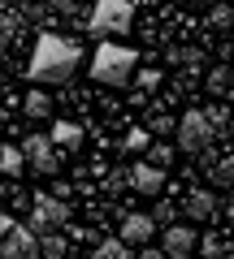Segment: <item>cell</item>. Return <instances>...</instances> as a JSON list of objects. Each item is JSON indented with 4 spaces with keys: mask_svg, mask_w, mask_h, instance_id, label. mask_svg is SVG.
<instances>
[{
    "mask_svg": "<svg viewBox=\"0 0 234 259\" xmlns=\"http://www.w3.org/2000/svg\"><path fill=\"white\" fill-rule=\"evenodd\" d=\"M139 74V52L126 48L122 39H104L91 56V78L104 87H126L130 78Z\"/></svg>",
    "mask_w": 234,
    "mask_h": 259,
    "instance_id": "7a4b0ae2",
    "label": "cell"
},
{
    "mask_svg": "<svg viewBox=\"0 0 234 259\" xmlns=\"http://www.w3.org/2000/svg\"><path fill=\"white\" fill-rule=\"evenodd\" d=\"M13 35H22V18H18V13H5V48H9L13 44Z\"/></svg>",
    "mask_w": 234,
    "mask_h": 259,
    "instance_id": "cb8c5ba5",
    "label": "cell"
},
{
    "mask_svg": "<svg viewBox=\"0 0 234 259\" xmlns=\"http://www.w3.org/2000/svg\"><path fill=\"white\" fill-rule=\"evenodd\" d=\"M0 250L5 259H44V242L30 225H18L13 216H0Z\"/></svg>",
    "mask_w": 234,
    "mask_h": 259,
    "instance_id": "5b68a950",
    "label": "cell"
},
{
    "mask_svg": "<svg viewBox=\"0 0 234 259\" xmlns=\"http://www.w3.org/2000/svg\"><path fill=\"white\" fill-rule=\"evenodd\" d=\"M22 108H26V117H30V121H44V117H52V95L35 87V91H26Z\"/></svg>",
    "mask_w": 234,
    "mask_h": 259,
    "instance_id": "2e32d148",
    "label": "cell"
},
{
    "mask_svg": "<svg viewBox=\"0 0 234 259\" xmlns=\"http://www.w3.org/2000/svg\"><path fill=\"white\" fill-rule=\"evenodd\" d=\"M182 212H187L191 221H213V216L221 212V203H217L213 190H191L187 199H182Z\"/></svg>",
    "mask_w": 234,
    "mask_h": 259,
    "instance_id": "8fae6325",
    "label": "cell"
},
{
    "mask_svg": "<svg viewBox=\"0 0 234 259\" xmlns=\"http://www.w3.org/2000/svg\"><path fill=\"white\" fill-rule=\"evenodd\" d=\"M91 259H135V255H130V242L100 238V242H95V250H91Z\"/></svg>",
    "mask_w": 234,
    "mask_h": 259,
    "instance_id": "e0dca14e",
    "label": "cell"
},
{
    "mask_svg": "<svg viewBox=\"0 0 234 259\" xmlns=\"http://www.w3.org/2000/svg\"><path fill=\"white\" fill-rule=\"evenodd\" d=\"M152 233H156V216L135 212V216H126V221H122V233H117V238H122V242H130V246H148V242H152Z\"/></svg>",
    "mask_w": 234,
    "mask_h": 259,
    "instance_id": "30bf717a",
    "label": "cell"
},
{
    "mask_svg": "<svg viewBox=\"0 0 234 259\" xmlns=\"http://www.w3.org/2000/svg\"><path fill=\"white\" fill-rule=\"evenodd\" d=\"M22 151H26V164L35 168V173H44V177H56V143H52V134H26L22 139Z\"/></svg>",
    "mask_w": 234,
    "mask_h": 259,
    "instance_id": "52a82bcc",
    "label": "cell"
},
{
    "mask_svg": "<svg viewBox=\"0 0 234 259\" xmlns=\"http://www.w3.org/2000/svg\"><path fill=\"white\" fill-rule=\"evenodd\" d=\"M135 26V0H95V9H91V18H87V30H91L95 39H122L126 30Z\"/></svg>",
    "mask_w": 234,
    "mask_h": 259,
    "instance_id": "3957f363",
    "label": "cell"
},
{
    "mask_svg": "<svg viewBox=\"0 0 234 259\" xmlns=\"http://www.w3.org/2000/svg\"><path fill=\"white\" fill-rule=\"evenodd\" d=\"M178 147L187 151V156H208V147H213V139H217V125L208 121V112L204 108H191V112H182L178 117Z\"/></svg>",
    "mask_w": 234,
    "mask_h": 259,
    "instance_id": "277c9868",
    "label": "cell"
},
{
    "mask_svg": "<svg viewBox=\"0 0 234 259\" xmlns=\"http://www.w3.org/2000/svg\"><path fill=\"white\" fill-rule=\"evenodd\" d=\"M148 160H152L156 168L174 164V147H169V143H152V147H148Z\"/></svg>",
    "mask_w": 234,
    "mask_h": 259,
    "instance_id": "44dd1931",
    "label": "cell"
},
{
    "mask_svg": "<svg viewBox=\"0 0 234 259\" xmlns=\"http://www.w3.org/2000/svg\"><path fill=\"white\" fill-rule=\"evenodd\" d=\"M44 259H65V250H70V238L65 233H44Z\"/></svg>",
    "mask_w": 234,
    "mask_h": 259,
    "instance_id": "d6986e66",
    "label": "cell"
},
{
    "mask_svg": "<svg viewBox=\"0 0 234 259\" xmlns=\"http://www.w3.org/2000/svg\"><path fill=\"white\" fill-rule=\"evenodd\" d=\"M230 87H234V69L213 65V69H208V78H204V91L213 95V100H225V95H230Z\"/></svg>",
    "mask_w": 234,
    "mask_h": 259,
    "instance_id": "4fadbf2b",
    "label": "cell"
},
{
    "mask_svg": "<svg viewBox=\"0 0 234 259\" xmlns=\"http://www.w3.org/2000/svg\"><path fill=\"white\" fill-rule=\"evenodd\" d=\"M160 238H165V246H160V250H165L169 259H191V255L199 250V238L187 229V225H169Z\"/></svg>",
    "mask_w": 234,
    "mask_h": 259,
    "instance_id": "ba28073f",
    "label": "cell"
},
{
    "mask_svg": "<svg viewBox=\"0 0 234 259\" xmlns=\"http://www.w3.org/2000/svg\"><path fill=\"white\" fill-rule=\"evenodd\" d=\"M208 22H213V26H221V30H230L234 13H230V9H213V13H208Z\"/></svg>",
    "mask_w": 234,
    "mask_h": 259,
    "instance_id": "484cf974",
    "label": "cell"
},
{
    "mask_svg": "<svg viewBox=\"0 0 234 259\" xmlns=\"http://www.w3.org/2000/svg\"><path fill=\"white\" fill-rule=\"evenodd\" d=\"M204 112H208V121H213V125H217V130H225V125H230V108H225V104H221V100H217V104H208V108H204Z\"/></svg>",
    "mask_w": 234,
    "mask_h": 259,
    "instance_id": "7402d4cb",
    "label": "cell"
},
{
    "mask_svg": "<svg viewBox=\"0 0 234 259\" xmlns=\"http://www.w3.org/2000/svg\"><path fill=\"white\" fill-rule=\"evenodd\" d=\"M30 229L44 238V233H61L70 225V199H56V194H35L30 203Z\"/></svg>",
    "mask_w": 234,
    "mask_h": 259,
    "instance_id": "8992f818",
    "label": "cell"
},
{
    "mask_svg": "<svg viewBox=\"0 0 234 259\" xmlns=\"http://www.w3.org/2000/svg\"><path fill=\"white\" fill-rule=\"evenodd\" d=\"M204 173L217 190H234V156H208Z\"/></svg>",
    "mask_w": 234,
    "mask_h": 259,
    "instance_id": "7c38bea8",
    "label": "cell"
},
{
    "mask_svg": "<svg viewBox=\"0 0 234 259\" xmlns=\"http://www.w3.org/2000/svg\"><path fill=\"white\" fill-rule=\"evenodd\" d=\"M156 221L169 229V225H174V203H156Z\"/></svg>",
    "mask_w": 234,
    "mask_h": 259,
    "instance_id": "4316f807",
    "label": "cell"
},
{
    "mask_svg": "<svg viewBox=\"0 0 234 259\" xmlns=\"http://www.w3.org/2000/svg\"><path fill=\"white\" fill-rule=\"evenodd\" d=\"M152 130H156V134H169V130H178V121L165 117V112H156V117H152Z\"/></svg>",
    "mask_w": 234,
    "mask_h": 259,
    "instance_id": "d4e9b609",
    "label": "cell"
},
{
    "mask_svg": "<svg viewBox=\"0 0 234 259\" xmlns=\"http://www.w3.org/2000/svg\"><path fill=\"white\" fill-rule=\"evenodd\" d=\"M48 5H52L56 13H74V0H48Z\"/></svg>",
    "mask_w": 234,
    "mask_h": 259,
    "instance_id": "83f0119b",
    "label": "cell"
},
{
    "mask_svg": "<svg viewBox=\"0 0 234 259\" xmlns=\"http://www.w3.org/2000/svg\"><path fill=\"white\" fill-rule=\"evenodd\" d=\"M135 82H139V91H156V87H160V69H139Z\"/></svg>",
    "mask_w": 234,
    "mask_h": 259,
    "instance_id": "603a6c76",
    "label": "cell"
},
{
    "mask_svg": "<svg viewBox=\"0 0 234 259\" xmlns=\"http://www.w3.org/2000/svg\"><path fill=\"white\" fill-rule=\"evenodd\" d=\"M139 259H169V255H165V250H152V246H148V250H143Z\"/></svg>",
    "mask_w": 234,
    "mask_h": 259,
    "instance_id": "f546056e",
    "label": "cell"
},
{
    "mask_svg": "<svg viewBox=\"0 0 234 259\" xmlns=\"http://www.w3.org/2000/svg\"><path fill=\"white\" fill-rule=\"evenodd\" d=\"M199 259H234V246L225 233H204L199 238Z\"/></svg>",
    "mask_w": 234,
    "mask_h": 259,
    "instance_id": "5bb4252c",
    "label": "cell"
},
{
    "mask_svg": "<svg viewBox=\"0 0 234 259\" xmlns=\"http://www.w3.org/2000/svg\"><path fill=\"white\" fill-rule=\"evenodd\" d=\"M78 61H83V48H78L74 39L52 35V30H48V35H39L35 48H30L26 78H30V82H39V87H61V82L74 78Z\"/></svg>",
    "mask_w": 234,
    "mask_h": 259,
    "instance_id": "6da1fadb",
    "label": "cell"
},
{
    "mask_svg": "<svg viewBox=\"0 0 234 259\" xmlns=\"http://www.w3.org/2000/svg\"><path fill=\"white\" fill-rule=\"evenodd\" d=\"M230 91H234V87H230Z\"/></svg>",
    "mask_w": 234,
    "mask_h": 259,
    "instance_id": "1f68e13d",
    "label": "cell"
},
{
    "mask_svg": "<svg viewBox=\"0 0 234 259\" xmlns=\"http://www.w3.org/2000/svg\"><path fill=\"white\" fill-rule=\"evenodd\" d=\"M52 194L56 199H70V182H52Z\"/></svg>",
    "mask_w": 234,
    "mask_h": 259,
    "instance_id": "f1b7e54d",
    "label": "cell"
},
{
    "mask_svg": "<svg viewBox=\"0 0 234 259\" xmlns=\"http://www.w3.org/2000/svg\"><path fill=\"white\" fill-rule=\"evenodd\" d=\"M130 186L148 199H156L160 186H165V168H156L152 160H139V164H130Z\"/></svg>",
    "mask_w": 234,
    "mask_h": 259,
    "instance_id": "9c48e42d",
    "label": "cell"
},
{
    "mask_svg": "<svg viewBox=\"0 0 234 259\" xmlns=\"http://www.w3.org/2000/svg\"><path fill=\"white\" fill-rule=\"evenodd\" d=\"M225 225H234V203H225Z\"/></svg>",
    "mask_w": 234,
    "mask_h": 259,
    "instance_id": "4dcf8cb0",
    "label": "cell"
},
{
    "mask_svg": "<svg viewBox=\"0 0 234 259\" xmlns=\"http://www.w3.org/2000/svg\"><path fill=\"white\" fill-rule=\"evenodd\" d=\"M148 147H152V134H148V130H130V134H126V143H122L126 156H139V151H148Z\"/></svg>",
    "mask_w": 234,
    "mask_h": 259,
    "instance_id": "ffe728a7",
    "label": "cell"
},
{
    "mask_svg": "<svg viewBox=\"0 0 234 259\" xmlns=\"http://www.w3.org/2000/svg\"><path fill=\"white\" fill-rule=\"evenodd\" d=\"M52 143L65 151H78L83 147V125H74V121H52Z\"/></svg>",
    "mask_w": 234,
    "mask_h": 259,
    "instance_id": "9a60e30c",
    "label": "cell"
},
{
    "mask_svg": "<svg viewBox=\"0 0 234 259\" xmlns=\"http://www.w3.org/2000/svg\"><path fill=\"white\" fill-rule=\"evenodd\" d=\"M0 168H5V177H18L22 168H26V151H18L13 143H5V151H0Z\"/></svg>",
    "mask_w": 234,
    "mask_h": 259,
    "instance_id": "ac0fdd59",
    "label": "cell"
}]
</instances>
